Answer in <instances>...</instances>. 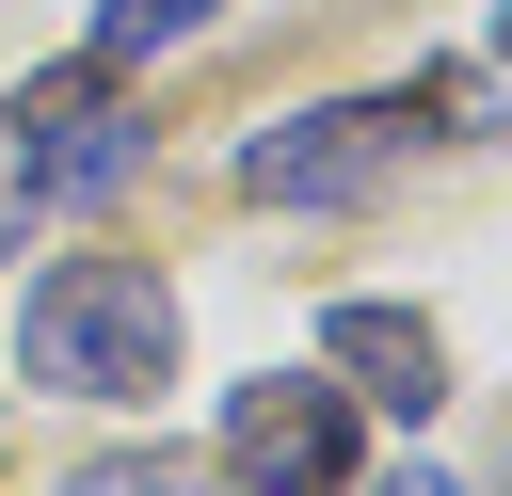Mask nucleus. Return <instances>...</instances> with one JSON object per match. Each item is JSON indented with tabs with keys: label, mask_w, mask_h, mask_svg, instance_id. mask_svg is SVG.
<instances>
[{
	"label": "nucleus",
	"mask_w": 512,
	"mask_h": 496,
	"mask_svg": "<svg viewBox=\"0 0 512 496\" xmlns=\"http://www.w3.org/2000/svg\"><path fill=\"white\" fill-rule=\"evenodd\" d=\"M400 128H496V80H480V64H432V80L400 96Z\"/></svg>",
	"instance_id": "obj_7"
},
{
	"label": "nucleus",
	"mask_w": 512,
	"mask_h": 496,
	"mask_svg": "<svg viewBox=\"0 0 512 496\" xmlns=\"http://www.w3.org/2000/svg\"><path fill=\"white\" fill-rule=\"evenodd\" d=\"M384 144H400V112H288V128L240 144V192L256 208H352L384 176Z\"/></svg>",
	"instance_id": "obj_4"
},
{
	"label": "nucleus",
	"mask_w": 512,
	"mask_h": 496,
	"mask_svg": "<svg viewBox=\"0 0 512 496\" xmlns=\"http://www.w3.org/2000/svg\"><path fill=\"white\" fill-rule=\"evenodd\" d=\"M368 496H464V480H448V464H400V480H368Z\"/></svg>",
	"instance_id": "obj_10"
},
{
	"label": "nucleus",
	"mask_w": 512,
	"mask_h": 496,
	"mask_svg": "<svg viewBox=\"0 0 512 496\" xmlns=\"http://www.w3.org/2000/svg\"><path fill=\"white\" fill-rule=\"evenodd\" d=\"M496 48H512V0H496Z\"/></svg>",
	"instance_id": "obj_11"
},
{
	"label": "nucleus",
	"mask_w": 512,
	"mask_h": 496,
	"mask_svg": "<svg viewBox=\"0 0 512 496\" xmlns=\"http://www.w3.org/2000/svg\"><path fill=\"white\" fill-rule=\"evenodd\" d=\"M64 496H224V464H192V448H112V464H80Z\"/></svg>",
	"instance_id": "obj_6"
},
{
	"label": "nucleus",
	"mask_w": 512,
	"mask_h": 496,
	"mask_svg": "<svg viewBox=\"0 0 512 496\" xmlns=\"http://www.w3.org/2000/svg\"><path fill=\"white\" fill-rule=\"evenodd\" d=\"M32 208H48V192H32V144H16V112H0V256L32 240Z\"/></svg>",
	"instance_id": "obj_9"
},
{
	"label": "nucleus",
	"mask_w": 512,
	"mask_h": 496,
	"mask_svg": "<svg viewBox=\"0 0 512 496\" xmlns=\"http://www.w3.org/2000/svg\"><path fill=\"white\" fill-rule=\"evenodd\" d=\"M320 368H352V400H384V416L448 400V352H432L416 304H320Z\"/></svg>",
	"instance_id": "obj_5"
},
{
	"label": "nucleus",
	"mask_w": 512,
	"mask_h": 496,
	"mask_svg": "<svg viewBox=\"0 0 512 496\" xmlns=\"http://www.w3.org/2000/svg\"><path fill=\"white\" fill-rule=\"evenodd\" d=\"M192 16H208V0H112V16H96V64H144V48H176Z\"/></svg>",
	"instance_id": "obj_8"
},
{
	"label": "nucleus",
	"mask_w": 512,
	"mask_h": 496,
	"mask_svg": "<svg viewBox=\"0 0 512 496\" xmlns=\"http://www.w3.org/2000/svg\"><path fill=\"white\" fill-rule=\"evenodd\" d=\"M224 480H256V496H336V480H352V400H336V384H240V400H224Z\"/></svg>",
	"instance_id": "obj_3"
},
{
	"label": "nucleus",
	"mask_w": 512,
	"mask_h": 496,
	"mask_svg": "<svg viewBox=\"0 0 512 496\" xmlns=\"http://www.w3.org/2000/svg\"><path fill=\"white\" fill-rule=\"evenodd\" d=\"M0 112H16V144H32V192H48V208L128 192V160H144V112L112 96V64H96V48H80V64H48V80H16Z\"/></svg>",
	"instance_id": "obj_2"
},
{
	"label": "nucleus",
	"mask_w": 512,
	"mask_h": 496,
	"mask_svg": "<svg viewBox=\"0 0 512 496\" xmlns=\"http://www.w3.org/2000/svg\"><path fill=\"white\" fill-rule=\"evenodd\" d=\"M16 368L48 400H160L176 384V288L144 256H48L32 320H16Z\"/></svg>",
	"instance_id": "obj_1"
}]
</instances>
